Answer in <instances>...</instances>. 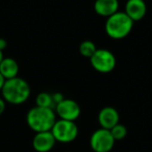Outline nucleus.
Instances as JSON below:
<instances>
[{
    "label": "nucleus",
    "instance_id": "f257e3e1",
    "mask_svg": "<svg viewBox=\"0 0 152 152\" xmlns=\"http://www.w3.org/2000/svg\"><path fill=\"white\" fill-rule=\"evenodd\" d=\"M2 98L10 104H22L30 96V86L22 78L16 77L5 80L1 89Z\"/></svg>",
    "mask_w": 152,
    "mask_h": 152
},
{
    "label": "nucleus",
    "instance_id": "f03ea898",
    "mask_svg": "<svg viewBox=\"0 0 152 152\" xmlns=\"http://www.w3.org/2000/svg\"><path fill=\"white\" fill-rule=\"evenodd\" d=\"M56 121L54 110L52 109L33 107L28 111L26 115L27 125L30 129L37 132H51L53 125Z\"/></svg>",
    "mask_w": 152,
    "mask_h": 152
},
{
    "label": "nucleus",
    "instance_id": "7ed1b4c3",
    "mask_svg": "<svg viewBox=\"0 0 152 152\" xmlns=\"http://www.w3.org/2000/svg\"><path fill=\"white\" fill-rule=\"evenodd\" d=\"M133 21L124 12H118L108 17L105 22V32L110 38L122 39L131 32Z\"/></svg>",
    "mask_w": 152,
    "mask_h": 152
},
{
    "label": "nucleus",
    "instance_id": "20e7f679",
    "mask_svg": "<svg viewBox=\"0 0 152 152\" xmlns=\"http://www.w3.org/2000/svg\"><path fill=\"white\" fill-rule=\"evenodd\" d=\"M51 132L56 142L71 143L78 136V127L75 122L59 119L55 121Z\"/></svg>",
    "mask_w": 152,
    "mask_h": 152
},
{
    "label": "nucleus",
    "instance_id": "39448f33",
    "mask_svg": "<svg viewBox=\"0 0 152 152\" xmlns=\"http://www.w3.org/2000/svg\"><path fill=\"white\" fill-rule=\"evenodd\" d=\"M93 68L101 74H108L116 67V57L106 49H97L93 56L90 58Z\"/></svg>",
    "mask_w": 152,
    "mask_h": 152
},
{
    "label": "nucleus",
    "instance_id": "423d86ee",
    "mask_svg": "<svg viewBox=\"0 0 152 152\" xmlns=\"http://www.w3.org/2000/svg\"><path fill=\"white\" fill-rule=\"evenodd\" d=\"M115 142L110 130L99 128L92 134L90 146L94 152H110L114 148Z\"/></svg>",
    "mask_w": 152,
    "mask_h": 152
},
{
    "label": "nucleus",
    "instance_id": "0eeeda50",
    "mask_svg": "<svg viewBox=\"0 0 152 152\" xmlns=\"http://www.w3.org/2000/svg\"><path fill=\"white\" fill-rule=\"evenodd\" d=\"M55 111L59 115V119L68 121H73L78 119L80 116V107L75 100L69 99V98H64L62 102L55 106Z\"/></svg>",
    "mask_w": 152,
    "mask_h": 152
},
{
    "label": "nucleus",
    "instance_id": "6e6552de",
    "mask_svg": "<svg viewBox=\"0 0 152 152\" xmlns=\"http://www.w3.org/2000/svg\"><path fill=\"white\" fill-rule=\"evenodd\" d=\"M54 137L51 132H37L33 139V147L37 152H49L55 146Z\"/></svg>",
    "mask_w": 152,
    "mask_h": 152
},
{
    "label": "nucleus",
    "instance_id": "1a4fd4ad",
    "mask_svg": "<svg viewBox=\"0 0 152 152\" xmlns=\"http://www.w3.org/2000/svg\"><path fill=\"white\" fill-rule=\"evenodd\" d=\"M120 115L113 107H104L98 114V122L101 128L110 130L114 126L120 123Z\"/></svg>",
    "mask_w": 152,
    "mask_h": 152
},
{
    "label": "nucleus",
    "instance_id": "9d476101",
    "mask_svg": "<svg viewBox=\"0 0 152 152\" xmlns=\"http://www.w3.org/2000/svg\"><path fill=\"white\" fill-rule=\"evenodd\" d=\"M125 12L133 22L140 21L146 16L147 5L144 0H127L125 4Z\"/></svg>",
    "mask_w": 152,
    "mask_h": 152
},
{
    "label": "nucleus",
    "instance_id": "9b49d317",
    "mask_svg": "<svg viewBox=\"0 0 152 152\" xmlns=\"http://www.w3.org/2000/svg\"><path fill=\"white\" fill-rule=\"evenodd\" d=\"M119 1L118 0H95L94 10L100 17H108L118 12Z\"/></svg>",
    "mask_w": 152,
    "mask_h": 152
},
{
    "label": "nucleus",
    "instance_id": "f8f14e48",
    "mask_svg": "<svg viewBox=\"0 0 152 152\" xmlns=\"http://www.w3.org/2000/svg\"><path fill=\"white\" fill-rule=\"evenodd\" d=\"M0 74L2 75L5 80L14 79L18 77L19 74V64L15 59L7 57L3 58V60L0 63Z\"/></svg>",
    "mask_w": 152,
    "mask_h": 152
},
{
    "label": "nucleus",
    "instance_id": "ddd939ff",
    "mask_svg": "<svg viewBox=\"0 0 152 152\" xmlns=\"http://www.w3.org/2000/svg\"><path fill=\"white\" fill-rule=\"evenodd\" d=\"M36 106L46 109H55V102L53 100L52 94L48 92H41L36 98Z\"/></svg>",
    "mask_w": 152,
    "mask_h": 152
},
{
    "label": "nucleus",
    "instance_id": "4468645a",
    "mask_svg": "<svg viewBox=\"0 0 152 152\" xmlns=\"http://www.w3.org/2000/svg\"><path fill=\"white\" fill-rule=\"evenodd\" d=\"M96 51H97V47L92 40H85L79 46V53L85 58L90 59Z\"/></svg>",
    "mask_w": 152,
    "mask_h": 152
},
{
    "label": "nucleus",
    "instance_id": "2eb2a0df",
    "mask_svg": "<svg viewBox=\"0 0 152 152\" xmlns=\"http://www.w3.org/2000/svg\"><path fill=\"white\" fill-rule=\"evenodd\" d=\"M110 134H112L115 141H121V140H123L126 137V134H127V128H126V126L123 125V124L118 123L117 125L114 126V127L110 130Z\"/></svg>",
    "mask_w": 152,
    "mask_h": 152
},
{
    "label": "nucleus",
    "instance_id": "dca6fc26",
    "mask_svg": "<svg viewBox=\"0 0 152 152\" xmlns=\"http://www.w3.org/2000/svg\"><path fill=\"white\" fill-rule=\"evenodd\" d=\"M5 107H6L5 100H4L2 97H0V115H1L4 111H5Z\"/></svg>",
    "mask_w": 152,
    "mask_h": 152
},
{
    "label": "nucleus",
    "instance_id": "f3484780",
    "mask_svg": "<svg viewBox=\"0 0 152 152\" xmlns=\"http://www.w3.org/2000/svg\"><path fill=\"white\" fill-rule=\"evenodd\" d=\"M6 46H7V42H6V40L4 39V38H0V51H2V52H3V50L6 48Z\"/></svg>",
    "mask_w": 152,
    "mask_h": 152
},
{
    "label": "nucleus",
    "instance_id": "a211bd4d",
    "mask_svg": "<svg viewBox=\"0 0 152 152\" xmlns=\"http://www.w3.org/2000/svg\"><path fill=\"white\" fill-rule=\"evenodd\" d=\"M4 83H5V79H4L3 77H2V75L0 74V91H1V89H2V87H3Z\"/></svg>",
    "mask_w": 152,
    "mask_h": 152
},
{
    "label": "nucleus",
    "instance_id": "6ab92c4d",
    "mask_svg": "<svg viewBox=\"0 0 152 152\" xmlns=\"http://www.w3.org/2000/svg\"><path fill=\"white\" fill-rule=\"evenodd\" d=\"M3 52H2V51H0V63H1V61L3 60Z\"/></svg>",
    "mask_w": 152,
    "mask_h": 152
}]
</instances>
